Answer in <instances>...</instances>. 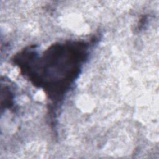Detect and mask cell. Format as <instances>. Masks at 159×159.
Here are the masks:
<instances>
[{
	"instance_id": "1",
	"label": "cell",
	"mask_w": 159,
	"mask_h": 159,
	"mask_svg": "<svg viewBox=\"0 0 159 159\" xmlns=\"http://www.w3.org/2000/svg\"><path fill=\"white\" fill-rule=\"evenodd\" d=\"M91 45L84 40L55 43L41 55L30 46L17 53L13 60L25 78L43 89L52 102L58 103L78 77Z\"/></svg>"
}]
</instances>
